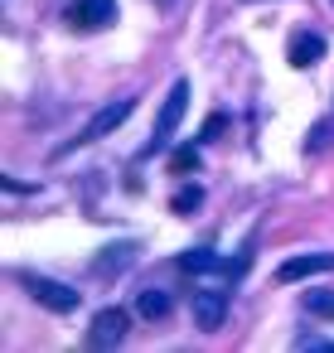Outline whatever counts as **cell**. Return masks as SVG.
I'll return each mask as SVG.
<instances>
[{"mask_svg": "<svg viewBox=\"0 0 334 353\" xmlns=\"http://www.w3.org/2000/svg\"><path fill=\"white\" fill-rule=\"evenodd\" d=\"M136 310H141L146 319H165V314L175 310V300H170V290H141V300H136Z\"/></svg>", "mask_w": 334, "mask_h": 353, "instance_id": "9", "label": "cell"}, {"mask_svg": "<svg viewBox=\"0 0 334 353\" xmlns=\"http://www.w3.org/2000/svg\"><path fill=\"white\" fill-rule=\"evenodd\" d=\"M126 334H131V314H126L121 305H107V310H97L92 324H88V348H117Z\"/></svg>", "mask_w": 334, "mask_h": 353, "instance_id": "3", "label": "cell"}, {"mask_svg": "<svg viewBox=\"0 0 334 353\" xmlns=\"http://www.w3.org/2000/svg\"><path fill=\"white\" fill-rule=\"evenodd\" d=\"M199 203H204V189L199 184H184L175 199H170V208L179 213V218H189V213H199Z\"/></svg>", "mask_w": 334, "mask_h": 353, "instance_id": "10", "label": "cell"}, {"mask_svg": "<svg viewBox=\"0 0 334 353\" xmlns=\"http://www.w3.org/2000/svg\"><path fill=\"white\" fill-rule=\"evenodd\" d=\"M136 112V97H121V102H107L88 126H83V136L73 141V145H92V141H102V136H112L117 126H126V117Z\"/></svg>", "mask_w": 334, "mask_h": 353, "instance_id": "4", "label": "cell"}, {"mask_svg": "<svg viewBox=\"0 0 334 353\" xmlns=\"http://www.w3.org/2000/svg\"><path fill=\"white\" fill-rule=\"evenodd\" d=\"M218 131H223V117H208V126H204V136H199V141H213Z\"/></svg>", "mask_w": 334, "mask_h": 353, "instance_id": "14", "label": "cell"}, {"mask_svg": "<svg viewBox=\"0 0 334 353\" xmlns=\"http://www.w3.org/2000/svg\"><path fill=\"white\" fill-rule=\"evenodd\" d=\"M68 25L73 30H112L117 25V0H73Z\"/></svg>", "mask_w": 334, "mask_h": 353, "instance_id": "6", "label": "cell"}, {"mask_svg": "<svg viewBox=\"0 0 334 353\" xmlns=\"http://www.w3.org/2000/svg\"><path fill=\"white\" fill-rule=\"evenodd\" d=\"M286 59H291V68H310V63H320V59H324V34H315V30H291V39H286Z\"/></svg>", "mask_w": 334, "mask_h": 353, "instance_id": "8", "label": "cell"}, {"mask_svg": "<svg viewBox=\"0 0 334 353\" xmlns=\"http://www.w3.org/2000/svg\"><path fill=\"white\" fill-rule=\"evenodd\" d=\"M223 319H228V290L199 285V290H194V324H199L204 334H213V329H223Z\"/></svg>", "mask_w": 334, "mask_h": 353, "instance_id": "5", "label": "cell"}, {"mask_svg": "<svg viewBox=\"0 0 334 353\" xmlns=\"http://www.w3.org/2000/svg\"><path fill=\"white\" fill-rule=\"evenodd\" d=\"M305 310L320 319H334V290H305Z\"/></svg>", "mask_w": 334, "mask_h": 353, "instance_id": "11", "label": "cell"}, {"mask_svg": "<svg viewBox=\"0 0 334 353\" xmlns=\"http://www.w3.org/2000/svg\"><path fill=\"white\" fill-rule=\"evenodd\" d=\"M20 281H25V290L44 305V310H54V314H73L78 310V285H63V281H54V276H30V271H20Z\"/></svg>", "mask_w": 334, "mask_h": 353, "instance_id": "2", "label": "cell"}, {"mask_svg": "<svg viewBox=\"0 0 334 353\" xmlns=\"http://www.w3.org/2000/svg\"><path fill=\"white\" fill-rule=\"evenodd\" d=\"M170 165H175V174H189V170L199 165V141H189V145H179Z\"/></svg>", "mask_w": 334, "mask_h": 353, "instance_id": "12", "label": "cell"}, {"mask_svg": "<svg viewBox=\"0 0 334 353\" xmlns=\"http://www.w3.org/2000/svg\"><path fill=\"white\" fill-rule=\"evenodd\" d=\"M300 348H315V353H334V339H300Z\"/></svg>", "mask_w": 334, "mask_h": 353, "instance_id": "13", "label": "cell"}, {"mask_svg": "<svg viewBox=\"0 0 334 353\" xmlns=\"http://www.w3.org/2000/svg\"><path fill=\"white\" fill-rule=\"evenodd\" d=\"M184 112H189V83H184V78H175V83H170V92H165V107H160V117H155V136H150V141H146V150H141L146 160H150V155H160V150L175 141V131H179V121H184Z\"/></svg>", "mask_w": 334, "mask_h": 353, "instance_id": "1", "label": "cell"}, {"mask_svg": "<svg viewBox=\"0 0 334 353\" xmlns=\"http://www.w3.org/2000/svg\"><path fill=\"white\" fill-rule=\"evenodd\" d=\"M320 271H334V252H305V256H291L276 266V281L281 285H295L305 276H320Z\"/></svg>", "mask_w": 334, "mask_h": 353, "instance_id": "7", "label": "cell"}]
</instances>
